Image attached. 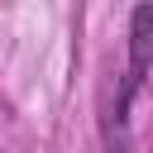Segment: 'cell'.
Here are the masks:
<instances>
[{
	"label": "cell",
	"instance_id": "6da1fadb",
	"mask_svg": "<svg viewBox=\"0 0 153 153\" xmlns=\"http://www.w3.org/2000/svg\"><path fill=\"white\" fill-rule=\"evenodd\" d=\"M148 67H153V0H139L129 14V67H124V81L105 115V153H129V110H134V96H139Z\"/></svg>",
	"mask_w": 153,
	"mask_h": 153
}]
</instances>
